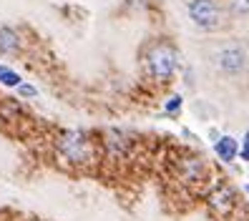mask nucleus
Listing matches in <instances>:
<instances>
[{
  "instance_id": "nucleus-2",
  "label": "nucleus",
  "mask_w": 249,
  "mask_h": 221,
  "mask_svg": "<svg viewBox=\"0 0 249 221\" xmlns=\"http://www.w3.org/2000/svg\"><path fill=\"white\" fill-rule=\"evenodd\" d=\"M58 151L71 164H86V161H91V141L81 131H66L58 138Z\"/></svg>"
},
{
  "instance_id": "nucleus-12",
  "label": "nucleus",
  "mask_w": 249,
  "mask_h": 221,
  "mask_svg": "<svg viewBox=\"0 0 249 221\" xmlns=\"http://www.w3.org/2000/svg\"><path fill=\"white\" fill-rule=\"evenodd\" d=\"M247 196H249V186H247Z\"/></svg>"
},
{
  "instance_id": "nucleus-5",
  "label": "nucleus",
  "mask_w": 249,
  "mask_h": 221,
  "mask_svg": "<svg viewBox=\"0 0 249 221\" xmlns=\"http://www.w3.org/2000/svg\"><path fill=\"white\" fill-rule=\"evenodd\" d=\"M214 153L219 156V161H234L239 156V141L231 138V136H222L216 143H214Z\"/></svg>"
},
{
  "instance_id": "nucleus-1",
  "label": "nucleus",
  "mask_w": 249,
  "mask_h": 221,
  "mask_svg": "<svg viewBox=\"0 0 249 221\" xmlns=\"http://www.w3.org/2000/svg\"><path fill=\"white\" fill-rule=\"evenodd\" d=\"M177 66H179L177 51H174L169 43H156V46H151L149 53H146V70H149V76L159 83L169 81L174 73H177Z\"/></svg>"
},
{
  "instance_id": "nucleus-10",
  "label": "nucleus",
  "mask_w": 249,
  "mask_h": 221,
  "mask_svg": "<svg viewBox=\"0 0 249 221\" xmlns=\"http://www.w3.org/2000/svg\"><path fill=\"white\" fill-rule=\"evenodd\" d=\"M239 156L244 158V161H249V131L244 134V138H242V146H239Z\"/></svg>"
},
{
  "instance_id": "nucleus-7",
  "label": "nucleus",
  "mask_w": 249,
  "mask_h": 221,
  "mask_svg": "<svg viewBox=\"0 0 249 221\" xmlns=\"http://www.w3.org/2000/svg\"><path fill=\"white\" fill-rule=\"evenodd\" d=\"M0 83L8 85V88H18V85L23 83V78L18 76L16 70H10L8 66H0Z\"/></svg>"
},
{
  "instance_id": "nucleus-4",
  "label": "nucleus",
  "mask_w": 249,
  "mask_h": 221,
  "mask_svg": "<svg viewBox=\"0 0 249 221\" xmlns=\"http://www.w3.org/2000/svg\"><path fill=\"white\" fill-rule=\"evenodd\" d=\"M216 66L222 68V73H227V76H237V73H242L247 68V53L237 46H229L216 55Z\"/></svg>"
},
{
  "instance_id": "nucleus-3",
  "label": "nucleus",
  "mask_w": 249,
  "mask_h": 221,
  "mask_svg": "<svg viewBox=\"0 0 249 221\" xmlns=\"http://www.w3.org/2000/svg\"><path fill=\"white\" fill-rule=\"evenodd\" d=\"M189 16L201 31H216L219 23H222V8L216 5V0H192Z\"/></svg>"
},
{
  "instance_id": "nucleus-9",
  "label": "nucleus",
  "mask_w": 249,
  "mask_h": 221,
  "mask_svg": "<svg viewBox=\"0 0 249 221\" xmlns=\"http://www.w3.org/2000/svg\"><path fill=\"white\" fill-rule=\"evenodd\" d=\"M179 111H181V96H171V101L166 103V113L177 116Z\"/></svg>"
},
{
  "instance_id": "nucleus-6",
  "label": "nucleus",
  "mask_w": 249,
  "mask_h": 221,
  "mask_svg": "<svg viewBox=\"0 0 249 221\" xmlns=\"http://www.w3.org/2000/svg\"><path fill=\"white\" fill-rule=\"evenodd\" d=\"M18 48H20V35L13 28H0V53L13 55L18 53Z\"/></svg>"
},
{
  "instance_id": "nucleus-11",
  "label": "nucleus",
  "mask_w": 249,
  "mask_h": 221,
  "mask_svg": "<svg viewBox=\"0 0 249 221\" xmlns=\"http://www.w3.org/2000/svg\"><path fill=\"white\" fill-rule=\"evenodd\" d=\"M18 93H20V96H25V98H33L38 91H36L33 85H28V83H20V85H18Z\"/></svg>"
},
{
  "instance_id": "nucleus-8",
  "label": "nucleus",
  "mask_w": 249,
  "mask_h": 221,
  "mask_svg": "<svg viewBox=\"0 0 249 221\" xmlns=\"http://www.w3.org/2000/svg\"><path fill=\"white\" fill-rule=\"evenodd\" d=\"M231 13L234 16H247L249 13V0H231Z\"/></svg>"
}]
</instances>
